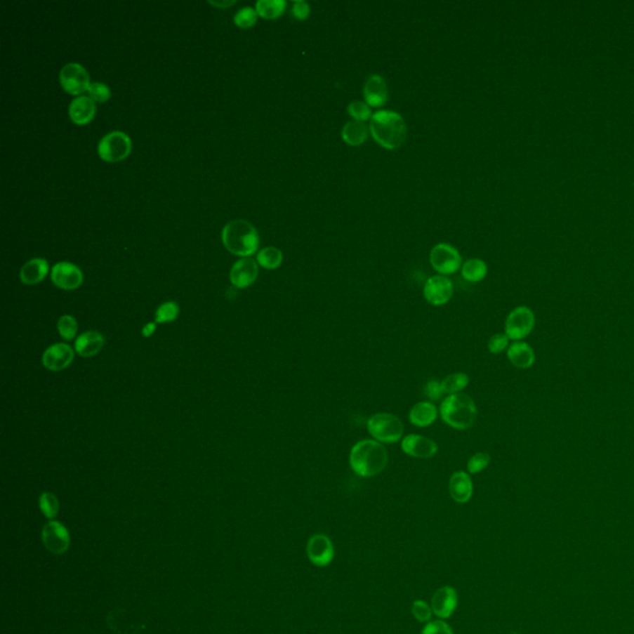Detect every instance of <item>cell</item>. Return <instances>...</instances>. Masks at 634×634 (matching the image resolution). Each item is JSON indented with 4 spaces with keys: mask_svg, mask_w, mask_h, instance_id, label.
Wrapping results in <instances>:
<instances>
[{
    "mask_svg": "<svg viewBox=\"0 0 634 634\" xmlns=\"http://www.w3.org/2000/svg\"><path fill=\"white\" fill-rule=\"evenodd\" d=\"M389 455L385 446L374 440L364 439L352 446L348 462L352 471L362 478L376 477L388 465Z\"/></svg>",
    "mask_w": 634,
    "mask_h": 634,
    "instance_id": "obj_1",
    "label": "cell"
},
{
    "mask_svg": "<svg viewBox=\"0 0 634 634\" xmlns=\"http://www.w3.org/2000/svg\"><path fill=\"white\" fill-rule=\"evenodd\" d=\"M400 449L408 456L419 460H428L435 456L439 451V446L430 437L418 434H409L402 439Z\"/></svg>",
    "mask_w": 634,
    "mask_h": 634,
    "instance_id": "obj_12",
    "label": "cell"
},
{
    "mask_svg": "<svg viewBox=\"0 0 634 634\" xmlns=\"http://www.w3.org/2000/svg\"><path fill=\"white\" fill-rule=\"evenodd\" d=\"M105 346V337L97 331H87L79 335L74 342V350L82 357L98 355Z\"/></svg>",
    "mask_w": 634,
    "mask_h": 634,
    "instance_id": "obj_23",
    "label": "cell"
},
{
    "mask_svg": "<svg viewBox=\"0 0 634 634\" xmlns=\"http://www.w3.org/2000/svg\"><path fill=\"white\" fill-rule=\"evenodd\" d=\"M222 241L227 251L239 257H251L259 246L257 230L244 220L228 222L222 231Z\"/></svg>",
    "mask_w": 634,
    "mask_h": 634,
    "instance_id": "obj_4",
    "label": "cell"
},
{
    "mask_svg": "<svg viewBox=\"0 0 634 634\" xmlns=\"http://www.w3.org/2000/svg\"><path fill=\"white\" fill-rule=\"evenodd\" d=\"M367 430L372 439L383 445L395 444L403 439V421L392 413L373 414L368 419Z\"/></svg>",
    "mask_w": 634,
    "mask_h": 634,
    "instance_id": "obj_5",
    "label": "cell"
},
{
    "mask_svg": "<svg viewBox=\"0 0 634 634\" xmlns=\"http://www.w3.org/2000/svg\"><path fill=\"white\" fill-rule=\"evenodd\" d=\"M58 331L63 340H66V341L74 340L79 331L77 320L71 315H63L62 317H60V320H58Z\"/></svg>",
    "mask_w": 634,
    "mask_h": 634,
    "instance_id": "obj_32",
    "label": "cell"
},
{
    "mask_svg": "<svg viewBox=\"0 0 634 634\" xmlns=\"http://www.w3.org/2000/svg\"><path fill=\"white\" fill-rule=\"evenodd\" d=\"M258 264L252 258H242L232 267L230 279L233 286L244 289L251 286L258 278Z\"/></svg>",
    "mask_w": 634,
    "mask_h": 634,
    "instance_id": "obj_17",
    "label": "cell"
},
{
    "mask_svg": "<svg viewBox=\"0 0 634 634\" xmlns=\"http://www.w3.org/2000/svg\"><path fill=\"white\" fill-rule=\"evenodd\" d=\"M107 624L114 634H140L145 622L126 608H116L107 616Z\"/></svg>",
    "mask_w": 634,
    "mask_h": 634,
    "instance_id": "obj_9",
    "label": "cell"
},
{
    "mask_svg": "<svg viewBox=\"0 0 634 634\" xmlns=\"http://www.w3.org/2000/svg\"><path fill=\"white\" fill-rule=\"evenodd\" d=\"M60 84L70 95H81L89 87V74L82 65L70 62L60 71Z\"/></svg>",
    "mask_w": 634,
    "mask_h": 634,
    "instance_id": "obj_10",
    "label": "cell"
},
{
    "mask_svg": "<svg viewBox=\"0 0 634 634\" xmlns=\"http://www.w3.org/2000/svg\"><path fill=\"white\" fill-rule=\"evenodd\" d=\"M439 414L452 429L465 431L477 419V405L468 394H451L441 402Z\"/></svg>",
    "mask_w": 634,
    "mask_h": 634,
    "instance_id": "obj_3",
    "label": "cell"
},
{
    "mask_svg": "<svg viewBox=\"0 0 634 634\" xmlns=\"http://www.w3.org/2000/svg\"><path fill=\"white\" fill-rule=\"evenodd\" d=\"M74 358V352L72 347L67 343H56L46 348V351L42 355V364L44 367L53 371L60 372L69 367Z\"/></svg>",
    "mask_w": 634,
    "mask_h": 634,
    "instance_id": "obj_16",
    "label": "cell"
},
{
    "mask_svg": "<svg viewBox=\"0 0 634 634\" xmlns=\"http://www.w3.org/2000/svg\"><path fill=\"white\" fill-rule=\"evenodd\" d=\"M131 152V138L123 131H110L100 139L98 154L105 161L116 163L126 159Z\"/></svg>",
    "mask_w": 634,
    "mask_h": 634,
    "instance_id": "obj_7",
    "label": "cell"
},
{
    "mask_svg": "<svg viewBox=\"0 0 634 634\" xmlns=\"http://www.w3.org/2000/svg\"><path fill=\"white\" fill-rule=\"evenodd\" d=\"M70 118L76 124H86L93 119L95 114V105L91 97L79 95L70 103Z\"/></svg>",
    "mask_w": 634,
    "mask_h": 634,
    "instance_id": "obj_24",
    "label": "cell"
},
{
    "mask_svg": "<svg viewBox=\"0 0 634 634\" xmlns=\"http://www.w3.org/2000/svg\"><path fill=\"white\" fill-rule=\"evenodd\" d=\"M363 95L369 107H382L387 103L388 100V87L382 76L372 74L368 77L364 87H363Z\"/></svg>",
    "mask_w": 634,
    "mask_h": 634,
    "instance_id": "obj_20",
    "label": "cell"
},
{
    "mask_svg": "<svg viewBox=\"0 0 634 634\" xmlns=\"http://www.w3.org/2000/svg\"><path fill=\"white\" fill-rule=\"evenodd\" d=\"M306 553L309 556V560L314 565L322 567L329 565L332 561L335 555V549L327 535L315 534L308 541Z\"/></svg>",
    "mask_w": 634,
    "mask_h": 634,
    "instance_id": "obj_15",
    "label": "cell"
},
{
    "mask_svg": "<svg viewBox=\"0 0 634 634\" xmlns=\"http://www.w3.org/2000/svg\"><path fill=\"white\" fill-rule=\"evenodd\" d=\"M283 252L275 246H265L258 252L257 262L260 267L268 270H274L283 263Z\"/></svg>",
    "mask_w": 634,
    "mask_h": 634,
    "instance_id": "obj_28",
    "label": "cell"
},
{
    "mask_svg": "<svg viewBox=\"0 0 634 634\" xmlns=\"http://www.w3.org/2000/svg\"><path fill=\"white\" fill-rule=\"evenodd\" d=\"M439 416V409L432 402H419L414 404L409 410L408 419L410 424L416 428H428L434 424Z\"/></svg>",
    "mask_w": 634,
    "mask_h": 634,
    "instance_id": "obj_21",
    "label": "cell"
},
{
    "mask_svg": "<svg viewBox=\"0 0 634 634\" xmlns=\"http://www.w3.org/2000/svg\"><path fill=\"white\" fill-rule=\"evenodd\" d=\"M441 382L447 395L462 393V390H465L470 384V376L463 372L452 373L444 378Z\"/></svg>",
    "mask_w": 634,
    "mask_h": 634,
    "instance_id": "obj_30",
    "label": "cell"
},
{
    "mask_svg": "<svg viewBox=\"0 0 634 634\" xmlns=\"http://www.w3.org/2000/svg\"><path fill=\"white\" fill-rule=\"evenodd\" d=\"M39 506L44 515L48 519H53L58 515L60 509V502L58 497L51 492H44L39 499Z\"/></svg>",
    "mask_w": 634,
    "mask_h": 634,
    "instance_id": "obj_33",
    "label": "cell"
},
{
    "mask_svg": "<svg viewBox=\"0 0 634 634\" xmlns=\"http://www.w3.org/2000/svg\"><path fill=\"white\" fill-rule=\"evenodd\" d=\"M424 298L432 306H444L454 295V284L445 275H434L425 282Z\"/></svg>",
    "mask_w": 634,
    "mask_h": 634,
    "instance_id": "obj_11",
    "label": "cell"
},
{
    "mask_svg": "<svg viewBox=\"0 0 634 634\" xmlns=\"http://www.w3.org/2000/svg\"><path fill=\"white\" fill-rule=\"evenodd\" d=\"M348 114L357 121H368V119H371L372 118V110H371V107L366 103V102H362V100H355V102H351L350 105H348Z\"/></svg>",
    "mask_w": 634,
    "mask_h": 634,
    "instance_id": "obj_35",
    "label": "cell"
},
{
    "mask_svg": "<svg viewBox=\"0 0 634 634\" xmlns=\"http://www.w3.org/2000/svg\"><path fill=\"white\" fill-rule=\"evenodd\" d=\"M507 358L519 369H528L534 364L535 352L533 347L527 342L515 341L509 345L507 350Z\"/></svg>",
    "mask_w": 634,
    "mask_h": 634,
    "instance_id": "obj_22",
    "label": "cell"
},
{
    "mask_svg": "<svg viewBox=\"0 0 634 634\" xmlns=\"http://www.w3.org/2000/svg\"><path fill=\"white\" fill-rule=\"evenodd\" d=\"M89 97L95 102H107L110 98V89L107 84L102 82H93L89 84L88 89Z\"/></svg>",
    "mask_w": 634,
    "mask_h": 634,
    "instance_id": "obj_40",
    "label": "cell"
},
{
    "mask_svg": "<svg viewBox=\"0 0 634 634\" xmlns=\"http://www.w3.org/2000/svg\"><path fill=\"white\" fill-rule=\"evenodd\" d=\"M411 612H413V616H414L416 621H419L421 623H428L430 619H431V616H432V609L430 607L428 603L425 602V601H421V600H416L411 605Z\"/></svg>",
    "mask_w": 634,
    "mask_h": 634,
    "instance_id": "obj_39",
    "label": "cell"
},
{
    "mask_svg": "<svg viewBox=\"0 0 634 634\" xmlns=\"http://www.w3.org/2000/svg\"><path fill=\"white\" fill-rule=\"evenodd\" d=\"M458 597L455 588L444 586L439 588L431 598V609L439 619H449L456 609Z\"/></svg>",
    "mask_w": 634,
    "mask_h": 634,
    "instance_id": "obj_18",
    "label": "cell"
},
{
    "mask_svg": "<svg viewBox=\"0 0 634 634\" xmlns=\"http://www.w3.org/2000/svg\"><path fill=\"white\" fill-rule=\"evenodd\" d=\"M42 541L50 553L61 555L69 549V531L60 522L51 520L42 529Z\"/></svg>",
    "mask_w": 634,
    "mask_h": 634,
    "instance_id": "obj_13",
    "label": "cell"
},
{
    "mask_svg": "<svg viewBox=\"0 0 634 634\" xmlns=\"http://www.w3.org/2000/svg\"><path fill=\"white\" fill-rule=\"evenodd\" d=\"M157 322L154 321V322H147V325L143 327L142 335L143 337H145V338H149V337H152L154 333H155V331H157Z\"/></svg>",
    "mask_w": 634,
    "mask_h": 634,
    "instance_id": "obj_43",
    "label": "cell"
},
{
    "mask_svg": "<svg viewBox=\"0 0 634 634\" xmlns=\"http://www.w3.org/2000/svg\"><path fill=\"white\" fill-rule=\"evenodd\" d=\"M368 128L363 121H348L346 126L342 129V139L343 142L352 145V147H358L367 140Z\"/></svg>",
    "mask_w": 634,
    "mask_h": 634,
    "instance_id": "obj_26",
    "label": "cell"
},
{
    "mask_svg": "<svg viewBox=\"0 0 634 634\" xmlns=\"http://www.w3.org/2000/svg\"><path fill=\"white\" fill-rule=\"evenodd\" d=\"M257 16L258 13L256 9H253L251 6H246V8H242L241 11H237L236 15H235V22H236L237 27L246 29L256 24Z\"/></svg>",
    "mask_w": 634,
    "mask_h": 634,
    "instance_id": "obj_36",
    "label": "cell"
},
{
    "mask_svg": "<svg viewBox=\"0 0 634 634\" xmlns=\"http://www.w3.org/2000/svg\"><path fill=\"white\" fill-rule=\"evenodd\" d=\"M372 137L387 150H397L407 139V124L397 112L379 110L371 118Z\"/></svg>",
    "mask_w": 634,
    "mask_h": 634,
    "instance_id": "obj_2",
    "label": "cell"
},
{
    "mask_svg": "<svg viewBox=\"0 0 634 634\" xmlns=\"http://www.w3.org/2000/svg\"><path fill=\"white\" fill-rule=\"evenodd\" d=\"M508 336L506 333H496L488 340L487 348L492 355H501L502 352L507 351L509 347Z\"/></svg>",
    "mask_w": 634,
    "mask_h": 634,
    "instance_id": "obj_38",
    "label": "cell"
},
{
    "mask_svg": "<svg viewBox=\"0 0 634 634\" xmlns=\"http://www.w3.org/2000/svg\"><path fill=\"white\" fill-rule=\"evenodd\" d=\"M210 4L212 6H218V8H225V6H231L235 4V1L231 0V1H228V0H225V1H210Z\"/></svg>",
    "mask_w": 634,
    "mask_h": 634,
    "instance_id": "obj_44",
    "label": "cell"
},
{
    "mask_svg": "<svg viewBox=\"0 0 634 634\" xmlns=\"http://www.w3.org/2000/svg\"><path fill=\"white\" fill-rule=\"evenodd\" d=\"M293 14L298 20H305L310 16V6L306 1H295L293 6Z\"/></svg>",
    "mask_w": 634,
    "mask_h": 634,
    "instance_id": "obj_42",
    "label": "cell"
},
{
    "mask_svg": "<svg viewBox=\"0 0 634 634\" xmlns=\"http://www.w3.org/2000/svg\"><path fill=\"white\" fill-rule=\"evenodd\" d=\"M53 283L63 290H74L84 283V274L77 265L72 263L60 262L55 264L51 270Z\"/></svg>",
    "mask_w": 634,
    "mask_h": 634,
    "instance_id": "obj_14",
    "label": "cell"
},
{
    "mask_svg": "<svg viewBox=\"0 0 634 634\" xmlns=\"http://www.w3.org/2000/svg\"><path fill=\"white\" fill-rule=\"evenodd\" d=\"M285 8H286L285 0H259L256 4L258 15L269 20L277 19L282 15L285 11Z\"/></svg>",
    "mask_w": 634,
    "mask_h": 634,
    "instance_id": "obj_29",
    "label": "cell"
},
{
    "mask_svg": "<svg viewBox=\"0 0 634 634\" xmlns=\"http://www.w3.org/2000/svg\"><path fill=\"white\" fill-rule=\"evenodd\" d=\"M430 264L439 275H451L461 269L462 257L455 246L447 243L436 244L430 252Z\"/></svg>",
    "mask_w": 634,
    "mask_h": 634,
    "instance_id": "obj_8",
    "label": "cell"
},
{
    "mask_svg": "<svg viewBox=\"0 0 634 634\" xmlns=\"http://www.w3.org/2000/svg\"><path fill=\"white\" fill-rule=\"evenodd\" d=\"M48 263L46 259L35 258L25 263L20 269V280L27 285H35L46 278Z\"/></svg>",
    "mask_w": 634,
    "mask_h": 634,
    "instance_id": "obj_25",
    "label": "cell"
},
{
    "mask_svg": "<svg viewBox=\"0 0 634 634\" xmlns=\"http://www.w3.org/2000/svg\"><path fill=\"white\" fill-rule=\"evenodd\" d=\"M421 634H454L449 624L442 621H431L425 626Z\"/></svg>",
    "mask_w": 634,
    "mask_h": 634,
    "instance_id": "obj_41",
    "label": "cell"
},
{
    "mask_svg": "<svg viewBox=\"0 0 634 634\" xmlns=\"http://www.w3.org/2000/svg\"><path fill=\"white\" fill-rule=\"evenodd\" d=\"M180 314V306L175 301H168L160 305L155 312L157 324H166L175 321Z\"/></svg>",
    "mask_w": 634,
    "mask_h": 634,
    "instance_id": "obj_31",
    "label": "cell"
},
{
    "mask_svg": "<svg viewBox=\"0 0 634 634\" xmlns=\"http://www.w3.org/2000/svg\"><path fill=\"white\" fill-rule=\"evenodd\" d=\"M424 395L429 402H439L444 398L445 390L442 387V382L439 379H429L424 385Z\"/></svg>",
    "mask_w": 634,
    "mask_h": 634,
    "instance_id": "obj_37",
    "label": "cell"
},
{
    "mask_svg": "<svg viewBox=\"0 0 634 634\" xmlns=\"http://www.w3.org/2000/svg\"><path fill=\"white\" fill-rule=\"evenodd\" d=\"M487 264L482 259L473 258L463 263L461 267L462 278L468 283H480L487 277Z\"/></svg>",
    "mask_w": 634,
    "mask_h": 634,
    "instance_id": "obj_27",
    "label": "cell"
},
{
    "mask_svg": "<svg viewBox=\"0 0 634 634\" xmlns=\"http://www.w3.org/2000/svg\"><path fill=\"white\" fill-rule=\"evenodd\" d=\"M449 493L456 503L470 502L473 496V482L471 475L467 471H455L449 481Z\"/></svg>",
    "mask_w": 634,
    "mask_h": 634,
    "instance_id": "obj_19",
    "label": "cell"
},
{
    "mask_svg": "<svg viewBox=\"0 0 634 634\" xmlns=\"http://www.w3.org/2000/svg\"><path fill=\"white\" fill-rule=\"evenodd\" d=\"M491 463V455L487 452H476L475 455L470 457V460L467 461V472L470 475H477L484 471Z\"/></svg>",
    "mask_w": 634,
    "mask_h": 634,
    "instance_id": "obj_34",
    "label": "cell"
},
{
    "mask_svg": "<svg viewBox=\"0 0 634 634\" xmlns=\"http://www.w3.org/2000/svg\"><path fill=\"white\" fill-rule=\"evenodd\" d=\"M535 314L528 306H518L509 312L504 321V333L512 341H522L533 332Z\"/></svg>",
    "mask_w": 634,
    "mask_h": 634,
    "instance_id": "obj_6",
    "label": "cell"
}]
</instances>
